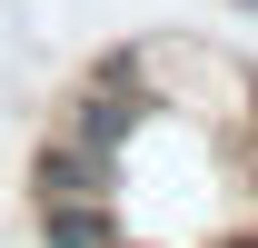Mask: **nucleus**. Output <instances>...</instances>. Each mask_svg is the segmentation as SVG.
<instances>
[{
	"mask_svg": "<svg viewBox=\"0 0 258 248\" xmlns=\"http://www.w3.org/2000/svg\"><path fill=\"white\" fill-rule=\"evenodd\" d=\"M238 248H258V238H238Z\"/></svg>",
	"mask_w": 258,
	"mask_h": 248,
	"instance_id": "20e7f679",
	"label": "nucleus"
},
{
	"mask_svg": "<svg viewBox=\"0 0 258 248\" xmlns=\"http://www.w3.org/2000/svg\"><path fill=\"white\" fill-rule=\"evenodd\" d=\"M50 218V248H109V218L99 209H40Z\"/></svg>",
	"mask_w": 258,
	"mask_h": 248,
	"instance_id": "7ed1b4c3",
	"label": "nucleus"
},
{
	"mask_svg": "<svg viewBox=\"0 0 258 248\" xmlns=\"http://www.w3.org/2000/svg\"><path fill=\"white\" fill-rule=\"evenodd\" d=\"M129 129H139V90H90V99H80V129H70V139H90V149H119V139H129Z\"/></svg>",
	"mask_w": 258,
	"mask_h": 248,
	"instance_id": "f03ea898",
	"label": "nucleus"
},
{
	"mask_svg": "<svg viewBox=\"0 0 258 248\" xmlns=\"http://www.w3.org/2000/svg\"><path fill=\"white\" fill-rule=\"evenodd\" d=\"M248 10H258V0H248Z\"/></svg>",
	"mask_w": 258,
	"mask_h": 248,
	"instance_id": "39448f33",
	"label": "nucleus"
},
{
	"mask_svg": "<svg viewBox=\"0 0 258 248\" xmlns=\"http://www.w3.org/2000/svg\"><path fill=\"white\" fill-rule=\"evenodd\" d=\"M99 189H109V149H90V139L40 149V209H99Z\"/></svg>",
	"mask_w": 258,
	"mask_h": 248,
	"instance_id": "f257e3e1",
	"label": "nucleus"
}]
</instances>
